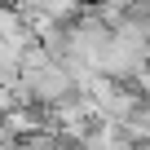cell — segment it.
Wrapping results in <instances>:
<instances>
[{
	"instance_id": "1",
	"label": "cell",
	"mask_w": 150,
	"mask_h": 150,
	"mask_svg": "<svg viewBox=\"0 0 150 150\" xmlns=\"http://www.w3.org/2000/svg\"><path fill=\"white\" fill-rule=\"evenodd\" d=\"M18 93H22L27 106H44V110H49V106H57L62 97L75 93V80H71V71L53 57V62H44V66H27V71H22Z\"/></svg>"
},
{
	"instance_id": "2",
	"label": "cell",
	"mask_w": 150,
	"mask_h": 150,
	"mask_svg": "<svg viewBox=\"0 0 150 150\" xmlns=\"http://www.w3.org/2000/svg\"><path fill=\"white\" fill-rule=\"evenodd\" d=\"M88 97H93V115L106 119V124H128L146 106L137 84H119V80H106V75H97V84L88 88Z\"/></svg>"
},
{
	"instance_id": "3",
	"label": "cell",
	"mask_w": 150,
	"mask_h": 150,
	"mask_svg": "<svg viewBox=\"0 0 150 150\" xmlns=\"http://www.w3.org/2000/svg\"><path fill=\"white\" fill-rule=\"evenodd\" d=\"M18 9L22 13H35V18H53V22H75L88 5H84V0H22Z\"/></svg>"
},
{
	"instance_id": "4",
	"label": "cell",
	"mask_w": 150,
	"mask_h": 150,
	"mask_svg": "<svg viewBox=\"0 0 150 150\" xmlns=\"http://www.w3.org/2000/svg\"><path fill=\"white\" fill-rule=\"evenodd\" d=\"M22 44L18 40H5L0 35V84H18L22 80Z\"/></svg>"
},
{
	"instance_id": "5",
	"label": "cell",
	"mask_w": 150,
	"mask_h": 150,
	"mask_svg": "<svg viewBox=\"0 0 150 150\" xmlns=\"http://www.w3.org/2000/svg\"><path fill=\"white\" fill-rule=\"evenodd\" d=\"M0 150H18V137L5 128V119H0Z\"/></svg>"
},
{
	"instance_id": "6",
	"label": "cell",
	"mask_w": 150,
	"mask_h": 150,
	"mask_svg": "<svg viewBox=\"0 0 150 150\" xmlns=\"http://www.w3.org/2000/svg\"><path fill=\"white\" fill-rule=\"evenodd\" d=\"M137 93H141V97H146V102H150V66H146V71H141V75H137Z\"/></svg>"
},
{
	"instance_id": "7",
	"label": "cell",
	"mask_w": 150,
	"mask_h": 150,
	"mask_svg": "<svg viewBox=\"0 0 150 150\" xmlns=\"http://www.w3.org/2000/svg\"><path fill=\"white\" fill-rule=\"evenodd\" d=\"M0 5H22V0H0Z\"/></svg>"
},
{
	"instance_id": "8",
	"label": "cell",
	"mask_w": 150,
	"mask_h": 150,
	"mask_svg": "<svg viewBox=\"0 0 150 150\" xmlns=\"http://www.w3.org/2000/svg\"><path fill=\"white\" fill-rule=\"evenodd\" d=\"M75 150H97V146H75Z\"/></svg>"
},
{
	"instance_id": "9",
	"label": "cell",
	"mask_w": 150,
	"mask_h": 150,
	"mask_svg": "<svg viewBox=\"0 0 150 150\" xmlns=\"http://www.w3.org/2000/svg\"><path fill=\"white\" fill-rule=\"evenodd\" d=\"M18 150H22V146H18Z\"/></svg>"
}]
</instances>
